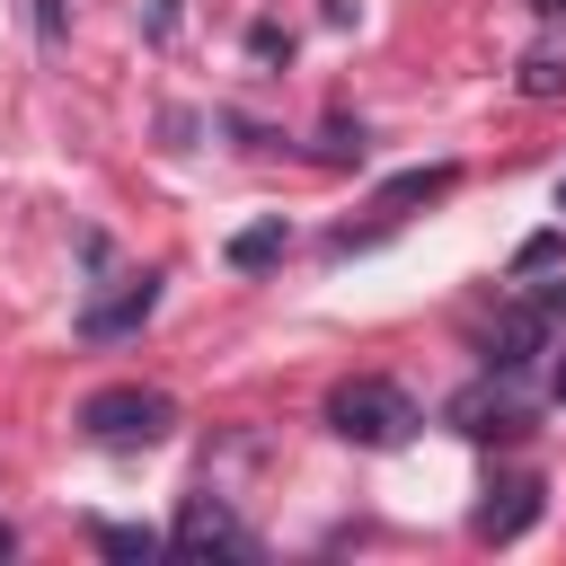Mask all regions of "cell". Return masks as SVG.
<instances>
[{
	"label": "cell",
	"instance_id": "6da1fadb",
	"mask_svg": "<svg viewBox=\"0 0 566 566\" xmlns=\"http://www.w3.org/2000/svg\"><path fill=\"white\" fill-rule=\"evenodd\" d=\"M327 433H345L363 451H389V442L416 433V398L398 380H380V371H354V380L327 389Z\"/></svg>",
	"mask_w": 566,
	"mask_h": 566
},
{
	"label": "cell",
	"instance_id": "7a4b0ae2",
	"mask_svg": "<svg viewBox=\"0 0 566 566\" xmlns=\"http://www.w3.org/2000/svg\"><path fill=\"white\" fill-rule=\"evenodd\" d=\"M168 424H177V407H168L159 389H142V380L80 398V433H88V442H159Z\"/></svg>",
	"mask_w": 566,
	"mask_h": 566
},
{
	"label": "cell",
	"instance_id": "3957f363",
	"mask_svg": "<svg viewBox=\"0 0 566 566\" xmlns=\"http://www.w3.org/2000/svg\"><path fill=\"white\" fill-rule=\"evenodd\" d=\"M150 310H159V274H124L106 301H88V310H80V336H88V345H115V336H133Z\"/></svg>",
	"mask_w": 566,
	"mask_h": 566
},
{
	"label": "cell",
	"instance_id": "277c9868",
	"mask_svg": "<svg viewBox=\"0 0 566 566\" xmlns=\"http://www.w3.org/2000/svg\"><path fill=\"white\" fill-rule=\"evenodd\" d=\"M539 504H548L539 478H504V486H486V504H478V539H522V531L539 522Z\"/></svg>",
	"mask_w": 566,
	"mask_h": 566
},
{
	"label": "cell",
	"instance_id": "5b68a950",
	"mask_svg": "<svg viewBox=\"0 0 566 566\" xmlns=\"http://www.w3.org/2000/svg\"><path fill=\"white\" fill-rule=\"evenodd\" d=\"M548 327H557V318H548L539 301H513V310H504V327L486 336V371H522V363L548 345Z\"/></svg>",
	"mask_w": 566,
	"mask_h": 566
},
{
	"label": "cell",
	"instance_id": "8992f818",
	"mask_svg": "<svg viewBox=\"0 0 566 566\" xmlns=\"http://www.w3.org/2000/svg\"><path fill=\"white\" fill-rule=\"evenodd\" d=\"M168 539H177V548H230V557H248V548H256V539H248V531H239V522H230V513H221L212 495H186V504H177V531H168Z\"/></svg>",
	"mask_w": 566,
	"mask_h": 566
},
{
	"label": "cell",
	"instance_id": "52a82bcc",
	"mask_svg": "<svg viewBox=\"0 0 566 566\" xmlns=\"http://www.w3.org/2000/svg\"><path fill=\"white\" fill-rule=\"evenodd\" d=\"M451 186H460V168H451V159H433V168H407V177H389V186H380V212L433 203V195H451Z\"/></svg>",
	"mask_w": 566,
	"mask_h": 566
},
{
	"label": "cell",
	"instance_id": "ba28073f",
	"mask_svg": "<svg viewBox=\"0 0 566 566\" xmlns=\"http://www.w3.org/2000/svg\"><path fill=\"white\" fill-rule=\"evenodd\" d=\"M283 248H292V230H283V221H256V230H239V239H230V265H239V274H256V265H274Z\"/></svg>",
	"mask_w": 566,
	"mask_h": 566
},
{
	"label": "cell",
	"instance_id": "9c48e42d",
	"mask_svg": "<svg viewBox=\"0 0 566 566\" xmlns=\"http://www.w3.org/2000/svg\"><path fill=\"white\" fill-rule=\"evenodd\" d=\"M97 548H106V557H150V548H159V531H133V522H97Z\"/></svg>",
	"mask_w": 566,
	"mask_h": 566
},
{
	"label": "cell",
	"instance_id": "30bf717a",
	"mask_svg": "<svg viewBox=\"0 0 566 566\" xmlns=\"http://www.w3.org/2000/svg\"><path fill=\"white\" fill-rule=\"evenodd\" d=\"M566 88V53H539V62H522V97H557Z\"/></svg>",
	"mask_w": 566,
	"mask_h": 566
},
{
	"label": "cell",
	"instance_id": "8fae6325",
	"mask_svg": "<svg viewBox=\"0 0 566 566\" xmlns=\"http://www.w3.org/2000/svg\"><path fill=\"white\" fill-rule=\"evenodd\" d=\"M557 256H566V230H539V239H522L513 274H539V265H557Z\"/></svg>",
	"mask_w": 566,
	"mask_h": 566
},
{
	"label": "cell",
	"instance_id": "7c38bea8",
	"mask_svg": "<svg viewBox=\"0 0 566 566\" xmlns=\"http://www.w3.org/2000/svg\"><path fill=\"white\" fill-rule=\"evenodd\" d=\"M248 44H256V62H274V53H292V44H283V27H265V18L248 27Z\"/></svg>",
	"mask_w": 566,
	"mask_h": 566
},
{
	"label": "cell",
	"instance_id": "4fadbf2b",
	"mask_svg": "<svg viewBox=\"0 0 566 566\" xmlns=\"http://www.w3.org/2000/svg\"><path fill=\"white\" fill-rule=\"evenodd\" d=\"M177 35V0H150V44H168Z\"/></svg>",
	"mask_w": 566,
	"mask_h": 566
},
{
	"label": "cell",
	"instance_id": "5bb4252c",
	"mask_svg": "<svg viewBox=\"0 0 566 566\" xmlns=\"http://www.w3.org/2000/svg\"><path fill=\"white\" fill-rule=\"evenodd\" d=\"M35 35H62V0H35Z\"/></svg>",
	"mask_w": 566,
	"mask_h": 566
},
{
	"label": "cell",
	"instance_id": "9a60e30c",
	"mask_svg": "<svg viewBox=\"0 0 566 566\" xmlns=\"http://www.w3.org/2000/svg\"><path fill=\"white\" fill-rule=\"evenodd\" d=\"M531 301H539L548 318H566V283H548V292H531Z\"/></svg>",
	"mask_w": 566,
	"mask_h": 566
},
{
	"label": "cell",
	"instance_id": "2e32d148",
	"mask_svg": "<svg viewBox=\"0 0 566 566\" xmlns=\"http://www.w3.org/2000/svg\"><path fill=\"white\" fill-rule=\"evenodd\" d=\"M531 9H539V18H566V0H531Z\"/></svg>",
	"mask_w": 566,
	"mask_h": 566
},
{
	"label": "cell",
	"instance_id": "e0dca14e",
	"mask_svg": "<svg viewBox=\"0 0 566 566\" xmlns=\"http://www.w3.org/2000/svg\"><path fill=\"white\" fill-rule=\"evenodd\" d=\"M9 548H18V531H9V522H0V557H9Z\"/></svg>",
	"mask_w": 566,
	"mask_h": 566
},
{
	"label": "cell",
	"instance_id": "ac0fdd59",
	"mask_svg": "<svg viewBox=\"0 0 566 566\" xmlns=\"http://www.w3.org/2000/svg\"><path fill=\"white\" fill-rule=\"evenodd\" d=\"M548 389H557V398H566V354H557V380H548Z\"/></svg>",
	"mask_w": 566,
	"mask_h": 566
},
{
	"label": "cell",
	"instance_id": "d6986e66",
	"mask_svg": "<svg viewBox=\"0 0 566 566\" xmlns=\"http://www.w3.org/2000/svg\"><path fill=\"white\" fill-rule=\"evenodd\" d=\"M557 212H566V186H557Z\"/></svg>",
	"mask_w": 566,
	"mask_h": 566
}]
</instances>
